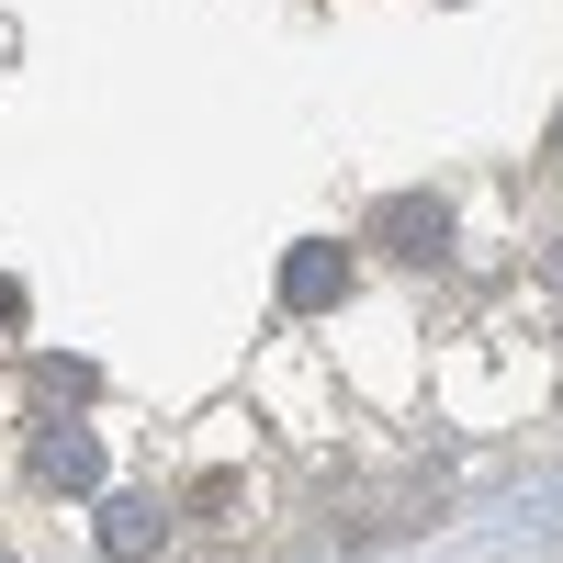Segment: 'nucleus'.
I'll return each instance as SVG.
<instances>
[{
    "instance_id": "20e7f679",
    "label": "nucleus",
    "mask_w": 563,
    "mask_h": 563,
    "mask_svg": "<svg viewBox=\"0 0 563 563\" xmlns=\"http://www.w3.org/2000/svg\"><path fill=\"white\" fill-rule=\"evenodd\" d=\"M90 474H102V451H90L79 429H34V485H57V496H79Z\"/></svg>"
},
{
    "instance_id": "423d86ee",
    "label": "nucleus",
    "mask_w": 563,
    "mask_h": 563,
    "mask_svg": "<svg viewBox=\"0 0 563 563\" xmlns=\"http://www.w3.org/2000/svg\"><path fill=\"white\" fill-rule=\"evenodd\" d=\"M552 158H563V135H552Z\"/></svg>"
},
{
    "instance_id": "f257e3e1",
    "label": "nucleus",
    "mask_w": 563,
    "mask_h": 563,
    "mask_svg": "<svg viewBox=\"0 0 563 563\" xmlns=\"http://www.w3.org/2000/svg\"><path fill=\"white\" fill-rule=\"evenodd\" d=\"M372 249H384V260H417V271L451 260V203H440V192H395L384 214H372Z\"/></svg>"
},
{
    "instance_id": "f03ea898",
    "label": "nucleus",
    "mask_w": 563,
    "mask_h": 563,
    "mask_svg": "<svg viewBox=\"0 0 563 563\" xmlns=\"http://www.w3.org/2000/svg\"><path fill=\"white\" fill-rule=\"evenodd\" d=\"M158 541H169V507H158V496H113V507H102V552H113V563H147Z\"/></svg>"
},
{
    "instance_id": "7ed1b4c3",
    "label": "nucleus",
    "mask_w": 563,
    "mask_h": 563,
    "mask_svg": "<svg viewBox=\"0 0 563 563\" xmlns=\"http://www.w3.org/2000/svg\"><path fill=\"white\" fill-rule=\"evenodd\" d=\"M350 294V249H294V260H282V305H339Z\"/></svg>"
},
{
    "instance_id": "39448f33",
    "label": "nucleus",
    "mask_w": 563,
    "mask_h": 563,
    "mask_svg": "<svg viewBox=\"0 0 563 563\" xmlns=\"http://www.w3.org/2000/svg\"><path fill=\"white\" fill-rule=\"evenodd\" d=\"M12 316H23V282H0V327H12Z\"/></svg>"
}]
</instances>
